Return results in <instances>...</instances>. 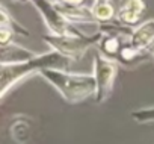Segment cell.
<instances>
[{
	"label": "cell",
	"instance_id": "1",
	"mask_svg": "<svg viewBox=\"0 0 154 144\" xmlns=\"http://www.w3.org/2000/svg\"><path fill=\"white\" fill-rule=\"evenodd\" d=\"M71 59L50 50L47 53L35 55L26 61L20 62H0V87H2V97L6 96V93L17 85L21 79L30 76L32 73H39L44 68H60V70H69Z\"/></svg>",
	"mask_w": 154,
	"mask_h": 144
},
{
	"label": "cell",
	"instance_id": "2",
	"mask_svg": "<svg viewBox=\"0 0 154 144\" xmlns=\"http://www.w3.org/2000/svg\"><path fill=\"white\" fill-rule=\"evenodd\" d=\"M39 76H42L68 103H79L95 96L94 73H72L69 70L44 68L39 71Z\"/></svg>",
	"mask_w": 154,
	"mask_h": 144
},
{
	"label": "cell",
	"instance_id": "3",
	"mask_svg": "<svg viewBox=\"0 0 154 144\" xmlns=\"http://www.w3.org/2000/svg\"><path fill=\"white\" fill-rule=\"evenodd\" d=\"M103 34L98 30L92 35H85L77 30L71 35H44L42 41L51 47V50L69 58L71 61H79L92 46L98 44Z\"/></svg>",
	"mask_w": 154,
	"mask_h": 144
},
{
	"label": "cell",
	"instance_id": "4",
	"mask_svg": "<svg viewBox=\"0 0 154 144\" xmlns=\"http://www.w3.org/2000/svg\"><path fill=\"white\" fill-rule=\"evenodd\" d=\"M118 64L112 59H107L101 53L94 56V78H95V96L97 103H104L113 90V82L118 73Z\"/></svg>",
	"mask_w": 154,
	"mask_h": 144
},
{
	"label": "cell",
	"instance_id": "5",
	"mask_svg": "<svg viewBox=\"0 0 154 144\" xmlns=\"http://www.w3.org/2000/svg\"><path fill=\"white\" fill-rule=\"evenodd\" d=\"M32 5L42 17L51 35H71L77 32L74 24H71L59 11L54 0H33Z\"/></svg>",
	"mask_w": 154,
	"mask_h": 144
},
{
	"label": "cell",
	"instance_id": "6",
	"mask_svg": "<svg viewBox=\"0 0 154 144\" xmlns=\"http://www.w3.org/2000/svg\"><path fill=\"white\" fill-rule=\"evenodd\" d=\"M112 61H115L118 65H121L127 70H131V68H136L142 64L154 61V53L151 49H136V47L130 46V43L127 40L122 44L118 55Z\"/></svg>",
	"mask_w": 154,
	"mask_h": 144
},
{
	"label": "cell",
	"instance_id": "7",
	"mask_svg": "<svg viewBox=\"0 0 154 144\" xmlns=\"http://www.w3.org/2000/svg\"><path fill=\"white\" fill-rule=\"evenodd\" d=\"M59 11L71 24H98V20L94 15L92 6H82V5H68L54 0Z\"/></svg>",
	"mask_w": 154,
	"mask_h": 144
},
{
	"label": "cell",
	"instance_id": "8",
	"mask_svg": "<svg viewBox=\"0 0 154 144\" xmlns=\"http://www.w3.org/2000/svg\"><path fill=\"white\" fill-rule=\"evenodd\" d=\"M146 5L145 0H121L115 18L128 26H137Z\"/></svg>",
	"mask_w": 154,
	"mask_h": 144
},
{
	"label": "cell",
	"instance_id": "9",
	"mask_svg": "<svg viewBox=\"0 0 154 144\" xmlns=\"http://www.w3.org/2000/svg\"><path fill=\"white\" fill-rule=\"evenodd\" d=\"M130 46L136 49H152L154 46V18H149L137 26L128 40Z\"/></svg>",
	"mask_w": 154,
	"mask_h": 144
},
{
	"label": "cell",
	"instance_id": "10",
	"mask_svg": "<svg viewBox=\"0 0 154 144\" xmlns=\"http://www.w3.org/2000/svg\"><path fill=\"white\" fill-rule=\"evenodd\" d=\"M35 55H36L35 52L27 50L14 43H11L8 46H2V62H20V61H26Z\"/></svg>",
	"mask_w": 154,
	"mask_h": 144
},
{
	"label": "cell",
	"instance_id": "11",
	"mask_svg": "<svg viewBox=\"0 0 154 144\" xmlns=\"http://www.w3.org/2000/svg\"><path fill=\"white\" fill-rule=\"evenodd\" d=\"M0 15H2V23L0 26H6L9 29L14 30V34H18V35H24V37H29V30L26 27H23L20 23H17L8 12V9L5 6H2V11H0Z\"/></svg>",
	"mask_w": 154,
	"mask_h": 144
},
{
	"label": "cell",
	"instance_id": "12",
	"mask_svg": "<svg viewBox=\"0 0 154 144\" xmlns=\"http://www.w3.org/2000/svg\"><path fill=\"white\" fill-rule=\"evenodd\" d=\"M131 118L137 123H154V106L152 108H142L136 109L131 114Z\"/></svg>",
	"mask_w": 154,
	"mask_h": 144
},
{
	"label": "cell",
	"instance_id": "13",
	"mask_svg": "<svg viewBox=\"0 0 154 144\" xmlns=\"http://www.w3.org/2000/svg\"><path fill=\"white\" fill-rule=\"evenodd\" d=\"M14 30L6 27V26H0V43L2 46H8L12 43V37H14Z\"/></svg>",
	"mask_w": 154,
	"mask_h": 144
},
{
	"label": "cell",
	"instance_id": "14",
	"mask_svg": "<svg viewBox=\"0 0 154 144\" xmlns=\"http://www.w3.org/2000/svg\"><path fill=\"white\" fill-rule=\"evenodd\" d=\"M57 2L68 3V5H82V3H83V0H57Z\"/></svg>",
	"mask_w": 154,
	"mask_h": 144
},
{
	"label": "cell",
	"instance_id": "15",
	"mask_svg": "<svg viewBox=\"0 0 154 144\" xmlns=\"http://www.w3.org/2000/svg\"><path fill=\"white\" fill-rule=\"evenodd\" d=\"M110 0H94V5H103V3H109Z\"/></svg>",
	"mask_w": 154,
	"mask_h": 144
},
{
	"label": "cell",
	"instance_id": "16",
	"mask_svg": "<svg viewBox=\"0 0 154 144\" xmlns=\"http://www.w3.org/2000/svg\"><path fill=\"white\" fill-rule=\"evenodd\" d=\"M12 2H15V3H32L33 0H12Z\"/></svg>",
	"mask_w": 154,
	"mask_h": 144
},
{
	"label": "cell",
	"instance_id": "17",
	"mask_svg": "<svg viewBox=\"0 0 154 144\" xmlns=\"http://www.w3.org/2000/svg\"><path fill=\"white\" fill-rule=\"evenodd\" d=\"M151 50H152V53H154V46H152V49H151Z\"/></svg>",
	"mask_w": 154,
	"mask_h": 144
}]
</instances>
